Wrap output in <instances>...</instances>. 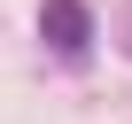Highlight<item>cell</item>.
<instances>
[{
    "label": "cell",
    "mask_w": 132,
    "mask_h": 124,
    "mask_svg": "<svg viewBox=\"0 0 132 124\" xmlns=\"http://www.w3.org/2000/svg\"><path fill=\"white\" fill-rule=\"evenodd\" d=\"M39 39H47L54 54L86 62V47H93V8H86V0H39Z\"/></svg>",
    "instance_id": "6da1fadb"
},
{
    "label": "cell",
    "mask_w": 132,
    "mask_h": 124,
    "mask_svg": "<svg viewBox=\"0 0 132 124\" xmlns=\"http://www.w3.org/2000/svg\"><path fill=\"white\" fill-rule=\"evenodd\" d=\"M117 47H124V62H132V0H124V16H117Z\"/></svg>",
    "instance_id": "7a4b0ae2"
}]
</instances>
